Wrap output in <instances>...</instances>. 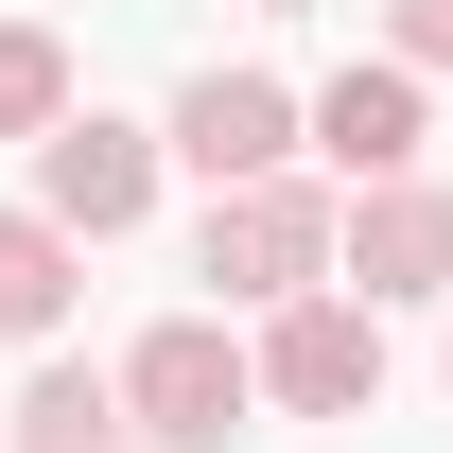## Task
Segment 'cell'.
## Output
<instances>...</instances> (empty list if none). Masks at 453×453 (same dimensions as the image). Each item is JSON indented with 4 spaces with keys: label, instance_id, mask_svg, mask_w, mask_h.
<instances>
[{
    "label": "cell",
    "instance_id": "277c9868",
    "mask_svg": "<svg viewBox=\"0 0 453 453\" xmlns=\"http://www.w3.org/2000/svg\"><path fill=\"white\" fill-rule=\"evenodd\" d=\"M296 140H314L349 192H384V174H418V140H436V88H418L401 53H366V70H332V88L296 105Z\"/></svg>",
    "mask_w": 453,
    "mask_h": 453
},
{
    "label": "cell",
    "instance_id": "6da1fadb",
    "mask_svg": "<svg viewBox=\"0 0 453 453\" xmlns=\"http://www.w3.org/2000/svg\"><path fill=\"white\" fill-rule=\"evenodd\" d=\"M244 401H262V366L226 349V314H157V332L122 349V418H140V453H226Z\"/></svg>",
    "mask_w": 453,
    "mask_h": 453
},
{
    "label": "cell",
    "instance_id": "7c38bea8",
    "mask_svg": "<svg viewBox=\"0 0 453 453\" xmlns=\"http://www.w3.org/2000/svg\"><path fill=\"white\" fill-rule=\"evenodd\" d=\"M262 18H314V0H262Z\"/></svg>",
    "mask_w": 453,
    "mask_h": 453
},
{
    "label": "cell",
    "instance_id": "30bf717a",
    "mask_svg": "<svg viewBox=\"0 0 453 453\" xmlns=\"http://www.w3.org/2000/svg\"><path fill=\"white\" fill-rule=\"evenodd\" d=\"M53 122H70V53L35 18H0V140H53Z\"/></svg>",
    "mask_w": 453,
    "mask_h": 453
},
{
    "label": "cell",
    "instance_id": "5b68a950",
    "mask_svg": "<svg viewBox=\"0 0 453 453\" xmlns=\"http://www.w3.org/2000/svg\"><path fill=\"white\" fill-rule=\"evenodd\" d=\"M262 366V401H296V418H366L384 401V332L349 314V296H280V332L244 349Z\"/></svg>",
    "mask_w": 453,
    "mask_h": 453
},
{
    "label": "cell",
    "instance_id": "3957f363",
    "mask_svg": "<svg viewBox=\"0 0 453 453\" xmlns=\"http://www.w3.org/2000/svg\"><path fill=\"white\" fill-rule=\"evenodd\" d=\"M35 210H53L70 244H122V226L157 210V140H140V122H105V105H70L53 140H35Z\"/></svg>",
    "mask_w": 453,
    "mask_h": 453
},
{
    "label": "cell",
    "instance_id": "ba28073f",
    "mask_svg": "<svg viewBox=\"0 0 453 453\" xmlns=\"http://www.w3.org/2000/svg\"><path fill=\"white\" fill-rule=\"evenodd\" d=\"M0 453H140V418H122V384H105V366H53V384L0 418Z\"/></svg>",
    "mask_w": 453,
    "mask_h": 453
},
{
    "label": "cell",
    "instance_id": "7a4b0ae2",
    "mask_svg": "<svg viewBox=\"0 0 453 453\" xmlns=\"http://www.w3.org/2000/svg\"><path fill=\"white\" fill-rule=\"evenodd\" d=\"M210 280L226 296H314L332 280V192H296V174H244V192H210Z\"/></svg>",
    "mask_w": 453,
    "mask_h": 453
},
{
    "label": "cell",
    "instance_id": "8992f818",
    "mask_svg": "<svg viewBox=\"0 0 453 453\" xmlns=\"http://www.w3.org/2000/svg\"><path fill=\"white\" fill-rule=\"evenodd\" d=\"M174 157L210 174V192L280 174L296 157V88H280V70H192V88H174Z\"/></svg>",
    "mask_w": 453,
    "mask_h": 453
},
{
    "label": "cell",
    "instance_id": "52a82bcc",
    "mask_svg": "<svg viewBox=\"0 0 453 453\" xmlns=\"http://www.w3.org/2000/svg\"><path fill=\"white\" fill-rule=\"evenodd\" d=\"M332 262H349L366 296H453V192H436V174H384V192H349Z\"/></svg>",
    "mask_w": 453,
    "mask_h": 453
},
{
    "label": "cell",
    "instance_id": "8fae6325",
    "mask_svg": "<svg viewBox=\"0 0 453 453\" xmlns=\"http://www.w3.org/2000/svg\"><path fill=\"white\" fill-rule=\"evenodd\" d=\"M384 53L436 88V70H453V0H384Z\"/></svg>",
    "mask_w": 453,
    "mask_h": 453
},
{
    "label": "cell",
    "instance_id": "9c48e42d",
    "mask_svg": "<svg viewBox=\"0 0 453 453\" xmlns=\"http://www.w3.org/2000/svg\"><path fill=\"white\" fill-rule=\"evenodd\" d=\"M53 314H70V226L0 210V332H53Z\"/></svg>",
    "mask_w": 453,
    "mask_h": 453
}]
</instances>
